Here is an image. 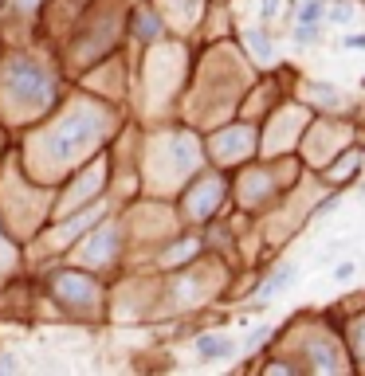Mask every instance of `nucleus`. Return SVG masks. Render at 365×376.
Masks as SVG:
<instances>
[{"label":"nucleus","instance_id":"obj_8","mask_svg":"<svg viewBox=\"0 0 365 376\" xmlns=\"http://www.w3.org/2000/svg\"><path fill=\"white\" fill-rule=\"evenodd\" d=\"M345 48H361L365 51V36H345Z\"/></svg>","mask_w":365,"mask_h":376},{"label":"nucleus","instance_id":"obj_3","mask_svg":"<svg viewBox=\"0 0 365 376\" xmlns=\"http://www.w3.org/2000/svg\"><path fill=\"white\" fill-rule=\"evenodd\" d=\"M322 16H326V0H303V8H298L303 24H318Z\"/></svg>","mask_w":365,"mask_h":376},{"label":"nucleus","instance_id":"obj_4","mask_svg":"<svg viewBox=\"0 0 365 376\" xmlns=\"http://www.w3.org/2000/svg\"><path fill=\"white\" fill-rule=\"evenodd\" d=\"M291 40L298 43V48H310V43H318V24H295V31H291Z\"/></svg>","mask_w":365,"mask_h":376},{"label":"nucleus","instance_id":"obj_9","mask_svg":"<svg viewBox=\"0 0 365 376\" xmlns=\"http://www.w3.org/2000/svg\"><path fill=\"white\" fill-rule=\"evenodd\" d=\"M361 192H365V185H361Z\"/></svg>","mask_w":365,"mask_h":376},{"label":"nucleus","instance_id":"obj_5","mask_svg":"<svg viewBox=\"0 0 365 376\" xmlns=\"http://www.w3.org/2000/svg\"><path fill=\"white\" fill-rule=\"evenodd\" d=\"M247 43L256 48V55L263 63H271V40H263V31H247Z\"/></svg>","mask_w":365,"mask_h":376},{"label":"nucleus","instance_id":"obj_6","mask_svg":"<svg viewBox=\"0 0 365 376\" xmlns=\"http://www.w3.org/2000/svg\"><path fill=\"white\" fill-rule=\"evenodd\" d=\"M275 12H279V0H259V16H263V20H271Z\"/></svg>","mask_w":365,"mask_h":376},{"label":"nucleus","instance_id":"obj_7","mask_svg":"<svg viewBox=\"0 0 365 376\" xmlns=\"http://www.w3.org/2000/svg\"><path fill=\"white\" fill-rule=\"evenodd\" d=\"M350 275H354V263H342V267L334 270V278H338V282H345V278H350Z\"/></svg>","mask_w":365,"mask_h":376},{"label":"nucleus","instance_id":"obj_1","mask_svg":"<svg viewBox=\"0 0 365 376\" xmlns=\"http://www.w3.org/2000/svg\"><path fill=\"white\" fill-rule=\"evenodd\" d=\"M232 353H236V341H232V337L205 333V337L197 341V356H200V361H228Z\"/></svg>","mask_w":365,"mask_h":376},{"label":"nucleus","instance_id":"obj_2","mask_svg":"<svg viewBox=\"0 0 365 376\" xmlns=\"http://www.w3.org/2000/svg\"><path fill=\"white\" fill-rule=\"evenodd\" d=\"M295 275H298L295 267H283L279 275H271V278L263 282V287H259V302H271L275 294H283V290L291 287V278H295Z\"/></svg>","mask_w":365,"mask_h":376}]
</instances>
